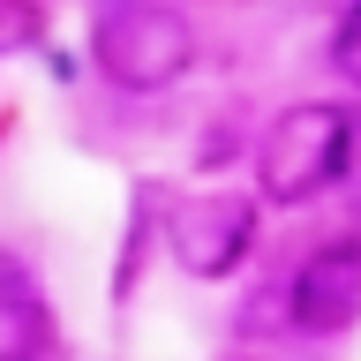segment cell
Returning a JSON list of instances; mask_svg holds the SVG:
<instances>
[{"label": "cell", "mask_w": 361, "mask_h": 361, "mask_svg": "<svg viewBox=\"0 0 361 361\" xmlns=\"http://www.w3.org/2000/svg\"><path fill=\"white\" fill-rule=\"evenodd\" d=\"M90 61L106 68L121 90H166V83L188 75V61H196V30H188V16H173V8L135 0V8L98 16Z\"/></svg>", "instance_id": "obj_2"}, {"label": "cell", "mask_w": 361, "mask_h": 361, "mask_svg": "<svg viewBox=\"0 0 361 361\" xmlns=\"http://www.w3.org/2000/svg\"><path fill=\"white\" fill-rule=\"evenodd\" d=\"M38 346H45V293L16 256H0V361H30Z\"/></svg>", "instance_id": "obj_5"}, {"label": "cell", "mask_w": 361, "mask_h": 361, "mask_svg": "<svg viewBox=\"0 0 361 361\" xmlns=\"http://www.w3.org/2000/svg\"><path fill=\"white\" fill-rule=\"evenodd\" d=\"M256 241V211L248 196H188L173 211V264L188 279H226Z\"/></svg>", "instance_id": "obj_3"}, {"label": "cell", "mask_w": 361, "mask_h": 361, "mask_svg": "<svg viewBox=\"0 0 361 361\" xmlns=\"http://www.w3.org/2000/svg\"><path fill=\"white\" fill-rule=\"evenodd\" d=\"M354 158V121L338 106H293L271 121L264 151H256V188L264 203H309L324 196Z\"/></svg>", "instance_id": "obj_1"}, {"label": "cell", "mask_w": 361, "mask_h": 361, "mask_svg": "<svg viewBox=\"0 0 361 361\" xmlns=\"http://www.w3.org/2000/svg\"><path fill=\"white\" fill-rule=\"evenodd\" d=\"M286 301H293V324L301 331H346L361 316V241H324V248H309L301 256V271H293V286H286Z\"/></svg>", "instance_id": "obj_4"}, {"label": "cell", "mask_w": 361, "mask_h": 361, "mask_svg": "<svg viewBox=\"0 0 361 361\" xmlns=\"http://www.w3.org/2000/svg\"><path fill=\"white\" fill-rule=\"evenodd\" d=\"M331 68L346 75V83H361V0L338 16V30H331Z\"/></svg>", "instance_id": "obj_6"}]
</instances>
